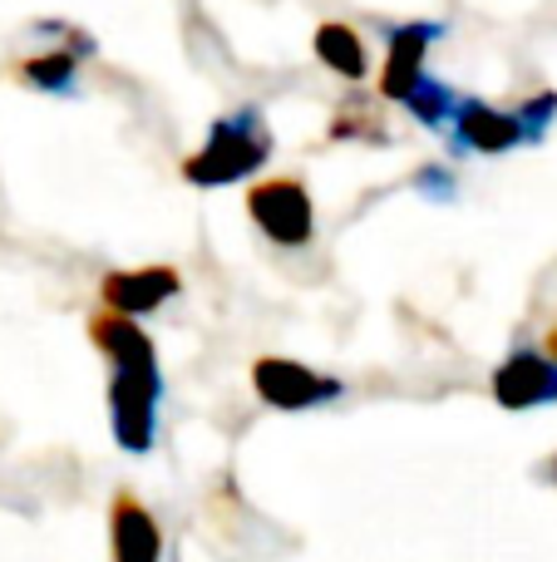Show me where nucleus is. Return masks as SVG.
<instances>
[{
    "instance_id": "nucleus-9",
    "label": "nucleus",
    "mask_w": 557,
    "mask_h": 562,
    "mask_svg": "<svg viewBox=\"0 0 557 562\" xmlns=\"http://www.w3.org/2000/svg\"><path fill=\"white\" fill-rule=\"evenodd\" d=\"M109 558L114 562H163V528L138 494L118 488L109 504Z\"/></svg>"
},
{
    "instance_id": "nucleus-7",
    "label": "nucleus",
    "mask_w": 557,
    "mask_h": 562,
    "mask_svg": "<svg viewBox=\"0 0 557 562\" xmlns=\"http://www.w3.org/2000/svg\"><path fill=\"white\" fill-rule=\"evenodd\" d=\"M444 134H450L454 154H479V158H499V154H513L519 144H528L513 109H499L474 94H459V109H454Z\"/></svg>"
},
{
    "instance_id": "nucleus-10",
    "label": "nucleus",
    "mask_w": 557,
    "mask_h": 562,
    "mask_svg": "<svg viewBox=\"0 0 557 562\" xmlns=\"http://www.w3.org/2000/svg\"><path fill=\"white\" fill-rule=\"evenodd\" d=\"M311 49L345 85H365V79H371V45H365V35L355 25H345V20H321L311 35Z\"/></svg>"
},
{
    "instance_id": "nucleus-17",
    "label": "nucleus",
    "mask_w": 557,
    "mask_h": 562,
    "mask_svg": "<svg viewBox=\"0 0 557 562\" xmlns=\"http://www.w3.org/2000/svg\"><path fill=\"white\" fill-rule=\"evenodd\" d=\"M543 350H548V356H553V360H557V326H553V330H548V340H543Z\"/></svg>"
},
{
    "instance_id": "nucleus-12",
    "label": "nucleus",
    "mask_w": 557,
    "mask_h": 562,
    "mask_svg": "<svg viewBox=\"0 0 557 562\" xmlns=\"http://www.w3.org/2000/svg\"><path fill=\"white\" fill-rule=\"evenodd\" d=\"M400 109L420 128H430V134H444V128H450V119H454V109H459V89L444 85V79H434V75H420L410 85V94L400 99Z\"/></svg>"
},
{
    "instance_id": "nucleus-6",
    "label": "nucleus",
    "mask_w": 557,
    "mask_h": 562,
    "mask_svg": "<svg viewBox=\"0 0 557 562\" xmlns=\"http://www.w3.org/2000/svg\"><path fill=\"white\" fill-rule=\"evenodd\" d=\"M444 35H450L444 20H400V25H385V59H380V79H375L385 104H400L410 94V85L424 75L430 49Z\"/></svg>"
},
{
    "instance_id": "nucleus-2",
    "label": "nucleus",
    "mask_w": 557,
    "mask_h": 562,
    "mask_svg": "<svg viewBox=\"0 0 557 562\" xmlns=\"http://www.w3.org/2000/svg\"><path fill=\"white\" fill-rule=\"evenodd\" d=\"M266 158H272V124L257 104H242L207 124L203 148L183 158V178L193 188H232L266 168Z\"/></svg>"
},
{
    "instance_id": "nucleus-8",
    "label": "nucleus",
    "mask_w": 557,
    "mask_h": 562,
    "mask_svg": "<svg viewBox=\"0 0 557 562\" xmlns=\"http://www.w3.org/2000/svg\"><path fill=\"white\" fill-rule=\"evenodd\" d=\"M173 296H183L178 267H128V272H109L99 281L104 311H118V316H134V321L163 311Z\"/></svg>"
},
{
    "instance_id": "nucleus-11",
    "label": "nucleus",
    "mask_w": 557,
    "mask_h": 562,
    "mask_svg": "<svg viewBox=\"0 0 557 562\" xmlns=\"http://www.w3.org/2000/svg\"><path fill=\"white\" fill-rule=\"evenodd\" d=\"M10 75H15L25 89H35V94H55V99L79 94V55L65 45H49V49H35V55L15 59Z\"/></svg>"
},
{
    "instance_id": "nucleus-3",
    "label": "nucleus",
    "mask_w": 557,
    "mask_h": 562,
    "mask_svg": "<svg viewBox=\"0 0 557 562\" xmlns=\"http://www.w3.org/2000/svg\"><path fill=\"white\" fill-rule=\"evenodd\" d=\"M247 217L272 247H306L316 237V203L302 178H262L247 188Z\"/></svg>"
},
{
    "instance_id": "nucleus-4",
    "label": "nucleus",
    "mask_w": 557,
    "mask_h": 562,
    "mask_svg": "<svg viewBox=\"0 0 557 562\" xmlns=\"http://www.w3.org/2000/svg\"><path fill=\"white\" fill-rule=\"evenodd\" d=\"M252 395L276 415H306L345 395V380L321 375L292 356H257L252 360Z\"/></svg>"
},
{
    "instance_id": "nucleus-14",
    "label": "nucleus",
    "mask_w": 557,
    "mask_h": 562,
    "mask_svg": "<svg viewBox=\"0 0 557 562\" xmlns=\"http://www.w3.org/2000/svg\"><path fill=\"white\" fill-rule=\"evenodd\" d=\"M513 114H519V124H523V138H528V144H543L548 128L557 124V89H538V94H528Z\"/></svg>"
},
{
    "instance_id": "nucleus-13",
    "label": "nucleus",
    "mask_w": 557,
    "mask_h": 562,
    "mask_svg": "<svg viewBox=\"0 0 557 562\" xmlns=\"http://www.w3.org/2000/svg\"><path fill=\"white\" fill-rule=\"evenodd\" d=\"M326 134L336 138V144H351V138H365V144H390V128H385L380 109H375V99L365 94H351L341 109H336L331 128Z\"/></svg>"
},
{
    "instance_id": "nucleus-16",
    "label": "nucleus",
    "mask_w": 557,
    "mask_h": 562,
    "mask_svg": "<svg viewBox=\"0 0 557 562\" xmlns=\"http://www.w3.org/2000/svg\"><path fill=\"white\" fill-rule=\"evenodd\" d=\"M543 479H548V484H557V454L548 459V464H543Z\"/></svg>"
},
{
    "instance_id": "nucleus-5",
    "label": "nucleus",
    "mask_w": 557,
    "mask_h": 562,
    "mask_svg": "<svg viewBox=\"0 0 557 562\" xmlns=\"http://www.w3.org/2000/svg\"><path fill=\"white\" fill-rule=\"evenodd\" d=\"M489 395H493V405L509 409V415L557 405V360L548 350H533V346L509 350L489 375Z\"/></svg>"
},
{
    "instance_id": "nucleus-1",
    "label": "nucleus",
    "mask_w": 557,
    "mask_h": 562,
    "mask_svg": "<svg viewBox=\"0 0 557 562\" xmlns=\"http://www.w3.org/2000/svg\"><path fill=\"white\" fill-rule=\"evenodd\" d=\"M89 340L109 360V429L124 454H154L158 439V400H163V370H158L154 336L134 316L94 311Z\"/></svg>"
},
{
    "instance_id": "nucleus-15",
    "label": "nucleus",
    "mask_w": 557,
    "mask_h": 562,
    "mask_svg": "<svg viewBox=\"0 0 557 562\" xmlns=\"http://www.w3.org/2000/svg\"><path fill=\"white\" fill-rule=\"evenodd\" d=\"M410 183H414V193H424L430 203H454V193H459V178H454L450 164H420Z\"/></svg>"
}]
</instances>
